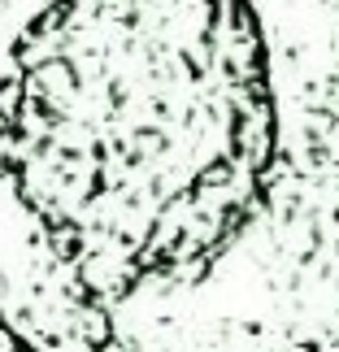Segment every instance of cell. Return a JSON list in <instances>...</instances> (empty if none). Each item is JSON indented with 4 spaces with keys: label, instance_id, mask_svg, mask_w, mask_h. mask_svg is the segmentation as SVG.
<instances>
[{
    "label": "cell",
    "instance_id": "obj_1",
    "mask_svg": "<svg viewBox=\"0 0 339 352\" xmlns=\"http://www.w3.org/2000/svg\"><path fill=\"white\" fill-rule=\"evenodd\" d=\"M274 148L252 0H52L13 52L9 174L100 300L205 274L256 218Z\"/></svg>",
    "mask_w": 339,
    "mask_h": 352
}]
</instances>
